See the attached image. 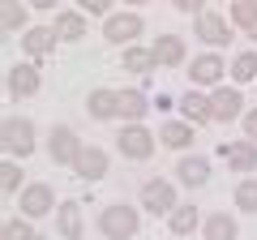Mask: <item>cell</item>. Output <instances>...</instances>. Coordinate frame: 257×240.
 Segmentation results:
<instances>
[{
    "instance_id": "obj_1",
    "label": "cell",
    "mask_w": 257,
    "mask_h": 240,
    "mask_svg": "<svg viewBox=\"0 0 257 240\" xmlns=\"http://www.w3.org/2000/svg\"><path fill=\"white\" fill-rule=\"evenodd\" d=\"M0 146H5V155H9V159H30V155H35V146H39L35 120L9 116L5 125H0Z\"/></svg>"
},
{
    "instance_id": "obj_2",
    "label": "cell",
    "mask_w": 257,
    "mask_h": 240,
    "mask_svg": "<svg viewBox=\"0 0 257 240\" xmlns=\"http://www.w3.org/2000/svg\"><path fill=\"white\" fill-rule=\"evenodd\" d=\"M138 227H142V214H138V206H128V202H111L99 210V231L107 240H133Z\"/></svg>"
},
{
    "instance_id": "obj_3",
    "label": "cell",
    "mask_w": 257,
    "mask_h": 240,
    "mask_svg": "<svg viewBox=\"0 0 257 240\" xmlns=\"http://www.w3.org/2000/svg\"><path fill=\"white\" fill-rule=\"evenodd\" d=\"M155 146H159V133L142 129V125H124V129L116 133V150L128 163H146V159L155 155Z\"/></svg>"
},
{
    "instance_id": "obj_4",
    "label": "cell",
    "mask_w": 257,
    "mask_h": 240,
    "mask_svg": "<svg viewBox=\"0 0 257 240\" xmlns=\"http://www.w3.org/2000/svg\"><path fill=\"white\" fill-rule=\"evenodd\" d=\"M82 150H86V142L77 138V129H69V125H56V129L47 133V155H52V163H60V167H77Z\"/></svg>"
},
{
    "instance_id": "obj_5",
    "label": "cell",
    "mask_w": 257,
    "mask_h": 240,
    "mask_svg": "<svg viewBox=\"0 0 257 240\" xmlns=\"http://www.w3.org/2000/svg\"><path fill=\"white\" fill-rule=\"evenodd\" d=\"M146 35V22H142V13H111L107 22H103V39L107 43H116V47H133L138 39Z\"/></svg>"
},
{
    "instance_id": "obj_6",
    "label": "cell",
    "mask_w": 257,
    "mask_h": 240,
    "mask_svg": "<svg viewBox=\"0 0 257 240\" xmlns=\"http://www.w3.org/2000/svg\"><path fill=\"white\" fill-rule=\"evenodd\" d=\"M176 206H180V197H176V185L172 180H163V176H155V180H146L142 185V210H150V214H172Z\"/></svg>"
},
{
    "instance_id": "obj_7",
    "label": "cell",
    "mask_w": 257,
    "mask_h": 240,
    "mask_svg": "<svg viewBox=\"0 0 257 240\" xmlns=\"http://www.w3.org/2000/svg\"><path fill=\"white\" fill-rule=\"evenodd\" d=\"M18 206H22V219H43V214H52V206H56V189L52 185H43V180H35V185H26L18 193Z\"/></svg>"
},
{
    "instance_id": "obj_8",
    "label": "cell",
    "mask_w": 257,
    "mask_h": 240,
    "mask_svg": "<svg viewBox=\"0 0 257 240\" xmlns=\"http://www.w3.org/2000/svg\"><path fill=\"white\" fill-rule=\"evenodd\" d=\"M189 82H193V90H206V86H223V73H227V65H223V56H214V52H206V56H197V60H189Z\"/></svg>"
},
{
    "instance_id": "obj_9",
    "label": "cell",
    "mask_w": 257,
    "mask_h": 240,
    "mask_svg": "<svg viewBox=\"0 0 257 240\" xmlns=\"http://www.w3.org/2000/svg\"><path fill=\"white\" fill-rule=\"evenodd\" d=\"M236 116H244V94L236 86H214L210 90V120L214 125H227Z\"/></svg>"
},
{
    "instance_id": "obj_10",
    "label": "cell",
    "mask_w": 257,
    "mask_h": 240,
    "mask_svg": "<svg viewBox=\"0 0 257 240\" xmlns=\"http://www.w3.org/2000/svg\"><path fill=\"white\" fill-rule=\"evenodd\" d=\"M9 99H30V94H39V86H43V77H39V65L35 60H18V65L9 69Z\"/></svg>"
},
{
    "instance_id": "obj_11",
    "label": "cell",
    "mask_w": 257,
    "mask_h": 240,
    "mask_svg": "<svg viewBox=\"0 0 257 240\" xmlns=\"http://www.w3.org/2000/svg\"><path fill=\"white\" fill-rule=\"evenodd\" d=\"M56 43H60V35H56L52 26H30V30H22V52H26V60H43V56H52Z\"/></svg>"
},
{
    "instance_id": "obj_12",
    "label": "cell",
    "mask_w": 257,
    "mask_h": 240,
    "mask_svg": "<svg viewBox=\"0 0 257 240\" xmlns=\"http://www.w3.org/2000/svg\"><path fill=\"white\" fill-rule=\"evenodd\" d=\"M150 52H155L159 69H180L184 60H189V47H184V39H180V35H155Z\"/></svg>"
},
{
    "instance_id": "obj_13",
    "label": "cell",
    "mask_w": 257,
    "mask_h": 240,
    "mask_svg": "<svg viewBox=\"0 0 257 240\" xmlns=\"http://www.w3.org/2000/svg\"><path fill=\"white\" fill-rule=\"evenodd\" d=\"M219 155L227 159L231 172H257V142H248V138H240V142H223Z\"/></svg>"
},
{
    "instance_id": "obj_14",
    "label": "cell",
    "mask_w": 257,
    "mask_h": 240,
    "mask_svg": "<svg viewBox=\"0 0 257 240\" xmlns=\"http://www.w3.org/2000/svg\"><path fill=\"white\" fill-rule=\"evenodd\" d=\"M206 180H210V163H206L202 155H184L180 163H176V185H184V189H202Z\"/></svg>"
},
{
    "instance_id": "obj_15",
    "label": "cell",
    "mask_w": 257,
    "mask_h": 240,
    "mask_svg": "<svg viewBox=\"0 0 257 240\" xmlns=\"http://www.w3.org/2000/svg\"><path fill=\"white\" fill-rule=\"evenodd\" d=\"M197 39L210 43V47H227V43H231L227 18H219V13H202V18H197Z\"/></svg>"
},
{
    "instance_id": "obj_16",
    "label": "cell",
    "mask_w": 257,
    "mask_h": 240,
    "mask_svg": "<svg viewBox=\"0 0 257 240\" xmlns=\"http://www.w3.org/2000/svg\"><path fill=\"white\" fill-rule=\"evenodd\" d=\"M193 138H197V125H189V120H163V129H159V142L167 150H189Z\"/></svg>"
},
{
    "instance_id": "obj_17",
    "label": "cell",
    "mask_w": 257,
    "mask_h": 240,
    "mask_svg": "<svg viewBox=\"0 0 257 240\" xmlns=\"http://www.w3.org/2000/svg\"><path fill=\"white\" fill-rule=\"evenodd\" d=\"M86 111H90V120H116L120 116V90H90L86 94Z\"/></svg>"
},
{
    "instance_id": "obj_18",
    "label": "cell",
    "mask_w": 257,
    "mask_h": 240,
    "mask_svg": "<svg viewBox=\"0 0 257 240\" xmlns=\"http://www.w3.org/2000/svg\"><path fill=\"white\" fill-rule=\"evenodd\" d=\"M52 30L60 35V43H77V39H86V13L82 9H60Z\"/></svg>"
},
{
    "instance_id": "obj_19",
    "label": "cell",
    "mask_w": 257,
    "mask_h": 240,
    "mask_svg": "<svg viewBox=\"0 0 257 240\" xmlns=\"http://www.w3.org/2000/svg\"><path fill=\"white\" fill-rule=\"evenodd\" d=\"M107 163H111V159H107V150H103V146H86L73 172L82 176V180H103V176H107Z\"/></svg>"
},
{
    "instance_id": "obj_20",
    "label": "cell",
    "mask_w": 257,
    "mask_h": 240,
    "mask_svg": "<svg viewBox=\"0 0 257 240\" xmlns=\"http://www.w3.org/2000/svg\"><path fill=\"white\" fill-rule=\"evenodd\" d=\"M56 227H60V240H82V231H86V223H82V202H60Z\"/></svg>"
},
{
    "instance_id": "obj_21",
    "label": "cell",
    "mask_w": 257,
    "mask_h": 240,
    "mask_svg": "<svg viewBox=\"0 0 257 240\" xmlns=\"http://www.w3.org/2000/svg\"><path fill=\"white\" fill-rule=\"evenodd\" d=\"M176 107H180V116L189 120V125H210V94L189 90L180 103H176Z\"/></svg>"
},
{
    "instance_id": "obj_22",
    "label": "cell",
    "mask_w": 257,
    "mask_h": 240,
    "mask_svg": "<svg viewBox=\"0 0 257 240\" xmlns=\"http://www.w3.org/2000/svg\"><path fill=\"white\" fill-rule=\"evenodd\" d=\"M202 240H240V223L231 214H206L202 219Z\"/></svg>"
},
{
    "instance_id": "obj_23",
    "label": "cell",
    "mask_w": 257,
    "mask_h": 240,
    "mask_svg": "<svg viewBox=\"0 0 257 240\" xmlns=\"http://www.w3.org/2000/svg\"><path fill=\"white\" fill-rule=\"evenodd\" d=\"M150 107H155V103L142 90H120V120H124V125H142V116H146Z\"/></svg>"
},
{
    "instance_id": "obj_24",
    "label": "cell",
    "mask_w": 257,
    "mask_h": 240,
    "mask_svg": "<svg viewBox=\"0 0 257 240\" xmlns=\"http://www.w3.org/2000/svg\"><path fill=\"white\" fill-rule=\"evenodd\" d=\"M0 30H5V35L30 30L26 26V0H0Z\"/></svg>"
},
{
    "instance_id": "obj_25",
    "label": "cell",
    "mask_w": 257,
    "mask_h": 240,
    "mask_svg": "<svg viewBox=\"0 0 257 240\" xmlns=\"http://www.w3.org/2000/svg\"><path fill=\"white\" fill-rule=\"evenodd\" d=\"M197 219H202V214H197V206L180 202L172 214H167V227H172L176 236H193V231H197Z\"/></svg>"
},
{
    "instance_id": "obj_26",
    "label": "cell",
    "mask_w": 257,
    "mask_h": 240,
    "mask_svg": "<svg viewBox=\"0 0 257 240\" xmlns=\"http://www.w3.org/2000/svg\"><path fill=\"white\" fill-rule=\"evenodd\" d=\"M120 65L128 69V73H150V69H159V60H155V52L150 47H124V56H120Z\"/></svg>"
},
{
    "instance_id": "obj_27",
    "label": "cell",
    "mask_w": 257,
    "mask_h": 240,
    "mask_svg": "<svg viewBox=\"0 0 257 240\" xmlns=\"http://www.w3.org/2000/svg\"><path fill=\"white\" fill-rule=\"evenodd\" d=\"M231 82L244 86V82H257V52H240L231 60Z\"/></svg>"
},
{
    "instance_id": "obj_28",
    "label": "cell",
    "mask_w": 257,
    "mask_h": 240,
    "mask_svg": "<svg viewBox=\"0 0 257 240\" xmlns=\"http://www.w3.org/2000/svg\"><path fill=\"white\" fill-rule=\"evenodd\" d=\"M0 189H5L9 197L26 189V172L18 167V159H9V163H0Z\"/></svg>"
},
{
    "instance_id": "obj_29",
    "label": "cell",
    "mask_w": 257,
    "mask_h": 240,
    "mask_svg": "<svg viewBox=\"0 0 257 240\" xmlns=\"http://www.w3.org/2000/svg\"><path fill=\"white\" fill-rule=\"evenodd\" d=\"M231 26H240V30L257 26V0H231Z\"/></svg>"
},
{
    "instance_id": "obj_30",
    "label": "cell",
    "mask_w": 257,
    "mask_h": 240,
    "mask_svg": "<svg viewBox=\"0 0 257 240\" xmlns=\"http://www.w3.org/2000/svg\"><path fill=\"white\" fill-rule=\"evenodd\" d=\"M236 206L244 214H257V176H244L236 185Z\"/></svg>"
},
{
    "instance_id": "obj_31",
    "label": "cell",
    "mask_w": 257,
    "mask_h": 240,
    "mask_svg": "<svg viewBox=\"0 0 257 240\" xmlns=\"http://www.w3.org/2000/svg\"><path fill=\"white\" fill-rule=\"evenodd\" d=\"M0 240H39V231L30 227V219H9L0 227Z\"/></svg>"
},
{
    "instance_id": "obj_32",
    "label": "cell",
    "mask_w": 257,
    "mask_h": 240,
    "mask_svg": "<svg viewBox=\"0 0 257 240\" xmlns=\"http://www.w3.org/2000/svg\"><path fill=\"white\" fill-rule=\"evenodd\" d=\"M77 9H82V13H94V18L107 22V18H111V0H77Z\"/></svg>"
},
{
    "instance_id": "obj_33",
    "label": "cell",
    "mask_w": 257,
    "mask_h": 240,
    "mask_svg": "<svg viewBox=\"0 0 257 240\" xmlns=\"http://www.w3.org/2000/svg\"><path fill=\"white\" fill-rule=\"evenodd\" d=\"M172 5L180 13H189V18H202V13H206V0H172Z\"/></svg>"
},
{
    "instance_id": "obj_34",
    "label": "cell",
    "mask_w": 257,
    "mask_h": 240,
    "mask_svg": "<svg viewBox=\"0 0 257 240\" xmlns=\"http://www.w3.org/2000/svg\"><path fill=\"white\" fill-rule=\"evenodd\" d=\"M240 120H244V138H248V142H257V107H248Z\"/></svg>"
},
{
    "instance_id": "obj_35",
    "label": "cell",
    "mask_w": 257,
    "mask_h": 240,
    "mask_svg": "<svg viewBox=\"0 0 257 240\" xmlns=\"http://www.w3.org/2000/svg\"><path fill=\"white\" fill-rule=\"evenodd\" d=\"M26 5H30V9H39V13H52L60 0H26Z\"/></svg>"
},
{
    "instance_id": "obj_36",
    "label": "cell",
    "mask_w": 257,
    "mask_h": 240,
    "mask_svg": "<svg viewBox=\"0 0 257 240\" xmlns=\"http://www.w3.org/2000/svg\"><path fill=\"white\" fill-rule=\"evenodd\" d=\"M176 103H180V99H167V94H159V99H155V107H159V111H167V107H176Z\"/></svg>"
},
{
    "instance_id": "obj_37",
    "label": "cell",
    "mask_w": 257,
    "mask_h": 240,
    "mask_svg": "<svg viewBox=\"0 0 257 240\" xmlns=\"http://www.w3.org/2000/svg\"><path fill=\"white\" fill-rule=\"evenodd\" d=\"M248 39H253V43H257V26H253V30H248Z\"/></svg>"
},
{
    "instance_id": "obj_38",
    "label": "cell",
    "mask_w": 257,
    "mask_h": 240,
    "mask_svg": "<svg viewBox=\"0 0 257 240\" xmlns=\"http://www.w3.org/2000/svg\"><path fill=\"white\" fill-rule=\"evenodd\" d=\"M128 5H146V0H128Z\"/></svg>"
}]
</instances>
